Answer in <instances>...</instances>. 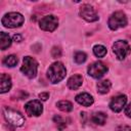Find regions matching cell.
<instances>
[{
  "instance_id": "30bf717a",
  "label": "cell",
  "mask_w": 131,
  "mask_h": 131,
  "mask_svg": "<svg viewBox=\"0 0 131 131\" xmlns=\"http://www.w3.org/2000/svg\"><path fill=\"white\" fill-rule=\"evenodd\" d=\"M25 110L27 115L38 117L43 113V105L39 100H30L25 104Z\"/></svg>"
},
{
  "instance_id": "3957f363",
  "label": "cell",
  "mask_w": 131,
  "mask_h": 131,
  "mask_svg": "<svg viewBox=\"0 0 131 131\" xmlns=\"http://www.w3.org/2000/svg\"><path fill=\"white\" fill-rule=\"evenodd\" d=\"M25 21V18L24 16L18 13V12H9V13H6L3 17H2V25L6 28H18L20 27Z\"/></svg>"
},
{
  "instance_id": "6da1fadb",
  "label": "cell",
  "mask_w": 131,
  "mask_h": 131,
  "mask_svg": "<svg viewBox=\"0 0 131 131\" xmlns=\"http://www.w3.org/2000/svg\"><path fill=\"white\" fill-rule=\"evenodd\" d=\"M66 73L67 71L63 63L60 61H55L49 67L47 71V77L51 83L56 84L66 77Z\"/></svg>"
},
{
  "instance_id": "8992f818",
  "label": "cell",
  "mask_w": 131,
  "mask_h": 131,
  "mask_svg": "<svg viewBox=\"0 0 131 131\" xmlns=\"http://www.w3.org/2000/svg\"><path fill=\"white\" fill-rule=\"evenodd\" d=\"M113 51L119 60H123L131 52V48L127 41L118 40L113 45Z\"/></svg>"
},
{
  "instance_id": "5b68a950",
  "label": "cell",
  "mask_w": 131,
  "mask_h": 131,
  "mask_svg": "<svg viewBox=\"0 0 131 131\" xmlns=\"http://www.w3.org/2000/svg\"><path fill=\"white\" fill-rule=\"evenodd\" d=\"M107 25L111 30H118L127 25V17L123 11H116L110 16Z\"/></svg>"
},
{
  "instance_id": "9c48e42d",
  "label": "cell",
  "mask_w": 131,
  "mask_h": 131,
  "mask_svg": "<svg viewBox=\"0 0 131 131\" xmlns=\"http://www.w3.org/2000/svg\"><path fill=\"white\" fill-rule=\"evenodd\" d=\"M80 16L89 23L96 21L98 19V15H97L96 11L90 4L82 5V7L80 8Z\"/></svg>"
},
{
  "instance_id": "d6986e66",
  "label": "cell",
  "mask_w": 131,
  "mask_h": 131,
  "mask_svg": "<svg viewBox=\"0 0 131 131\" xmlns=\"http://www.w3.org/2000/svg\"><path fill=\"white\" fill-rule=\"evenodd\" d=\"M17 57L14 55V54H10L8 56H6L4 59H3V64L6 66V67H9V68H12V67H15L16 63H17Z\"/></svg>"
},
{
  "instance_id": "ffe728a7",
  "label": "cell",
  "mask_w": 131,
  "mask_h": 131,
  "mask_svg": "<svg viewBox=\"0 0 131 131\" xmlns=\"http://www.w3.org/2000/svg\"><path fill=\"white\" fill-rule=\"evenodd\" d=\"M93 53L97 57H103L106 54V48L103 45H95L93 47Z\"/></svg>"
},
{
  "instance_id": "8fae6325",
  "label": "cell",
  "mask_w": 131,
  "mask_h": 131,
  "mask_svg": "<svg viewBox=\"0 0 131 131\" xmlns=\"http://www.w3.org/2000/svg\"><path fill=\"white\" fill-rule=\"evenodd\" d=\"M126 102H127L126 95H123V94L118 95V96L114 97L111 100V102H110V108L113 112H115V113H119V112H121L123 110V107L125 106Z\"/></svg>"
},
{
  "instance_id": "5bb4252c",
  "label": "cell",
  "mask_w": 131,
  "mask_h": 131,
  "mask_svg": "<svg viewBox=\"0 0 131 131\" xmlns=\"http://www.w3.org/2000/svg\"><path fill=\"white\" fill-rule=\"evenodd\" d=\"M83 83V78L81 75H73L68 80V87L72 90L78 89Z\"/></svg>"
},
{
  "instance_id": "4fadbf2b",
  "label": "cell",
  "mask_w": 131,
  "mask_h": 131,
  "mask_svg": "<svg viewBox=\"0 0 131 131\" xmlns=\"http://www.w3.org/2000/svg\"><path fill=\"white\" fill-rule=\"evenodd\" d=\"M0 87H1V90L0 92L1 93H5L7 91H9L11 89V86H12V82H11V78L9 75L7 74H2L1 75V78H0Z\"/></svg>"
},
{
  "instance_id": "603a6c76",
  "label": "cell",
  "mask_w": 131,
  "mask_h": 131,
  "mask_svg": "<svg viewBox=\"0 0 131 131\" xmlns=\"http://www.w3.org/2000/svg\"><path fill=\"white\" fill-rule=\"evenodd\" d=\"M51 55H52V57H54V58H56V57H59L60 55H61V50L58 48V47H53L52 48V50H51Z\"/></svg>"
},
{
  "instance_id": "277c9868",
  "label": "cell",
  "mask_w": 131,
  "mask_h": 131,
  "mask_svg": "<svg viewBox=\"0 0 131 131\" xmlns=\"http://www.w3.org/2000/svg\"><path fill=\"white\" fill-rule=\"evenodd\" d=\"M3 115L5 120L12 126L14 127H20L24 125L25 123V118L20 115V113L12 110V108H8L5 107L3 111Z\"/></svg>"
},
{
  "instance_id": "484cf974",
  "label": "cell",
  "mask_w": 131,
  "mask_h": 131,
  "mask_svg": "<svg viewBox=\"0 0 131 131\" xmlns=\"http://www.w3.org/2000/svg\"><path fill=\"white\" fill-rule=\"evenodd\" d=\"M125 115L129 118H131V102L125 107Z\"/></svg>"
},
{
  "instance_id": "e0dca14e",
  "label": "cell",
  "mask_w": 131,
  "mask_h": 131,
  "mask_svg": "<svg viewBox=\"0 0 131 131\" xmlns=\"http://www.w3.org/2000/svg\"><path fill=\"white\" fill-rule=\"evenodd\" d=\"M0 44H1V49L2 50L7 49L11 45V39H10L8 34L4 33V32L1 33V35H0Z\"/></svg>"
},
{
  "instance_id": "44dd1931",
  "label": "cell",
  "mask_w": 131,
  "mask_h": 131,
  "mask_svg": "<svg viewBox=\"0 0 131 131\" xmlns=\"http://www.w3.org/2000/svg\"><path fill=\"white\" fill-rule=\"evenodd\" d=\"M86 58H87L86 53H84V52H82V51H78V52H76L75 55H74V60H75L77 63H79V64L85 62Z\"/></svg>"
},
{
  "instance_id": "2e32d148",
  "label": "cell",
  "mask_w": 131,
  "mask_h": 131,
  "mask_svg": "<svg viewBox=\"0 0 131 131\" xmlns=\"http://www.w3.org/2000/svg\"><path fill=\"white\" fill-rule=\"evenodd\" d=\"M112 87V83L108 81V80H103V81H100L97 83V91L101 94H105L110 91Z\"/></svg>"
},
{
  "instance_id": "ba28073f",
  "label": "cell",
  "mask_w": 131,
  "mask_h": 131,
  "mask_svg": "<svg viewBox=\"0 0 131 131\" xmlns=\"http://www.w3.org/2000/svg\"><path fill=\"white\" fill-rule=\"evenodd\" d=\"M57 25H58V19L54 15L44 16L43 18H41V20L39 23L40 29L43 31H46V32H53L57 28Z\"/></svg>"
},
{
  "instance_id": "7402d4cb",
  "label": "cell",
  "mask_w": 131,
  "mask_h": 131,
  "mask_svg": "<svg viewBox=\"0 0 131 131\" xmlns=\"http://www.w3.org/2000/svg\"><path fill=\"white\" fill-rule=\"evenodd\" d=\"M53 121L56 123V125H57V127H58V129L61 131L63 128H66V126H67V124H66V122L62 120V118H60L59 116H55L54 118H53Z\"/></svg>"
},
{
  "instance_id": "d4e9b609",
  "label": "cell",
  "mask_w": 131,
  "mask_h": 131,
  "mask_svg": "<svg viewBox=\"0 0 131 131\" xmlns=\"http://www.w3.org/2000/svg\"><path fill=\"white\" fill-rule=\"evenodd\" d=\"M117 131H131V127L129 126H126V125H123V126H119L117 128Z\"/></svg>"
},
{
  "instance_id": "7a4b0ae2",
  "label": "cell",
  "mask_w": 131,
  "mask_h": 131,
  "mask_svg": "<svg viewBox=\"0 0 131 131\" xmlns=\"http://www.w3.org/2000/svg\"><path fill=\"white\" fill-rule=\"evenodd\" d=\"M20 71L28 78H30V79L35 78L37 75V71H38V62L36 61L35 58H33L31 56H26V57H24Z\"/></svg>"
},
{
  "instance_id": "ac0fdd59",
  "label": "cell",
  "mask_w": 131,
  "mask_h": 131,
  "mask_svg": "<svg viewBox=\"0 0 131 131\" xmlns=\"http://www.w3.org/2000/svg\"><path fill=\"white\" fill-rule=\"evenodd\" d=\"M56 106L62 111V112H66V113H69L73 110V104L72 102H70L69 100H60L56 103Z\"/></svg>"
},
{
  "instance_id": "4316f807",
  "label": "cell",
  "mask_w": 131,
  "mask_h": 131,
  "mask_svg": "<svg viewBox=\"0 0 131 131\" xmlns=\"http://www.w3.org/2000/svg\"><path fill=\"white\" fill-rule=\"evenodd\" d=\"M21 39H23V37H21L19 34H15V35H13V41H14V42H20Z\"/></svg>"
},
{
  "instance_id": "9a60e30c",
  "label": "cell",
  "mask_w": 131,
  "mask_h": 131,
  "mask_svg": "<svg viewBox=\"0 0 131 131\" xmlns=\"http://www.w3.org/2000/svg\"><path fill=\"white\" fill-rule=\"evenodd\" d=\"M91 120L96 125H103L105 123V120H106V115L102 112H97V113H94L92 115Z\"/></svg>"
},
{
  "instance_id": "52a82bcc",
  "label": "cell",
  "mask_w": 131,
  "mask_h": 131,
  "mask_svg": "<svg viewBox=\"0 0 131 131\" xmlns=\"http://www.w3.org/2000/svg\"><path fill=\"white\" fill-rule=\"evenodd\" d=\"M108 71L107 67L101 61H95L88 68V75L95 79H100Z\"/></svg>"
},
{
  "instance_id": "7c38bea8",
  "label": "cell",
  "mask_w": 131,
  "mask_h": 131,
  "mask_svg": "<svg viewBox=\"0 0 131 131\" xmlns=\"http://www.w3.org/2000/svg\"><path fill=\"white\" fill-rule=\"evenodd\" d=\"M76 101L83 106H90L94 102V99L89 93L83 92V93H80L76 96Z\"/></svg>"
},
{
  "instance_id": "cb8c5ba5",
  "label": "cell",
  "mask_w": 131,
  "mask_h": 131,
  "mask_svg": "<svg viewBox=\"0 0 131 131\" xmlns=\"http://www.w3.org/2000/svg\"><path fill=\"white\" fill-rule=\"evenodd\" d=\"M39 97L42 99V100H47L48 98H49V93L48 92H41L40 94H39Z\"/></svg>"
}]
</instances>
